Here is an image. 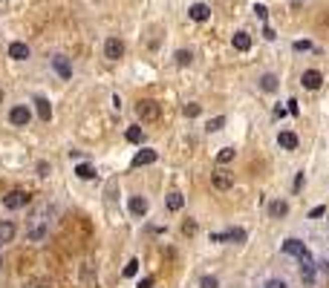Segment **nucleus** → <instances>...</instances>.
<instances>
[{
	"label": "nucleus",
	"mask_w": 329,
	"mask_h": 288,
	"mask_svg": "<svg viewBox=\"0 0 329 288\" xmlns=\"http://www.w3.org/2000/svg\"><path fill=\"white\" fill-rule=\"evenodd\" d=\"M136 110H139V115L144 118V121H156L159 115H162V110H159V104L150 101V98H144V101L136 104Z\"/></svg>",
	"instance_id": "f257e3e1"
},
{
	"label": "nucleus",
	"mask_w": 329,
	"mask_h": 288,
	"mask_svg": "<svg viewBox=\"0 0 329 288\" xmlns=\"http://www.w3.org/2000/svg\"><path fill=\"white\" fill-rule=\"evenodd\" d=\"M300 274H303L306 285H312V282H315V259H312V253H309V251L300 253Z\"/></svg>",
	"instance_id": "f03ea898"
},
{
	"label": "nucleus",
	"mask_w": 329,
	"mask_h": 288,
	"mask_svg": "<svg viewBox=\"0 0 329 288\" xmlns=\"http://www.w3.org/2000/svg\"><path fill=\"white\" fill-rule=\"evenodd\" d=\"M104 55L110 58V61L124 58V44H121L118 38H107V41H104Z\"/></svg>",
	"instance_id": "7ed1b4c3"
},
{
	"label": "nucleus",
	"mask_w": 329,
	"mask_h": 288,
	"mask_svg": "<svg viewBox=\"0 0 329 288\" xmlns=\"http://www.w3.org/2000/svg\"><path fill=\"white\" fill-rule=\"evenodd\" d=\"M211 184L217 187V190H231V187H234V176H231L228 170H217L211 176Z\"/></svg>",
	"instance_id": "20e7f679"
},
{
	"label": "nucleus",
	"mask_w": 329,
	"mask_h": 288,
	"mask_svg": "<svg viewBox=\"0 0 329 288\" xmlns=\"http://www.w3.org/2000/svg\"><path fill=\"white\" fill-rule=\"evenodd\" d=\"M246 236H248V233H246L243 228H228L225 233H214L211 239H214V242H223V239H231V242H246Z\"/></svg>",
	"instance_id": "39448f33"
},
{
	"label": "nucleus",
	"mask_w": 329,
	"mask_h": 288,
	"mask_svg": "<svg viewBox=\"0 0 329 288\" xmlns=\"http://www.w3.org/2000/svg\"><path fill=\"white\" fill-rule=\"evenodd\" d=\"M52 69H55V72H58L64 81L72 78V67H70V61H67L64 55H55V58H52Z\"/></svg>",
	"instance_id": "423d86ee"
},
{
	"label": "nucleus",
	"mask_w": 329,
	"mask_h": 288,
	"mask_svg": "<svg viewBox=\"0 0 329 288\" xmlns=\"http://www.w3.org/2000/svg\"><path fill=\"white\" fill-rule=\"evenodd\" d=\"M26 202H29V196H26L24 190H12V193L3 196V205L9 207V210H12V207H24Z\"/></svg>",
	"instance_id": "0eeeda50"
},
{
	"label": "nucleus",
	"mask_w": 329,
	"mask_h": 288,
	"mask_svg": "<svg viewBox=\"0 0 329 288\" xmlns=\"http://www.w3.org/2000/svg\"><path fill=\"white\" fill-rule=\"evenodd\" d=\"M9 121H12V124H18V127L29 124V121H32V113H29V107H15L12 113H9Z\"/></svg>",
	"instance_id": "6e6552de"
},
{
	"label": "nucleus",
	"mask_w": 329,
	"mask_h": 288,
	"mask_svg": "<svg viewBox=\"0 0 329 288\" xmlns=\"http://www.w3.org/2000/svg\"><path fill=\"white\" fill-rule=\"evenodd\" d=\"M303 87L306 90H317V87H320V84H323V75H320V72H317V69H306L303 72Z\"/></svg>",
	"instance_id": "1a4fd4ad"
},
{
	"label": "nucleus",
	"mask_w": 329,
	"mask_h": 288,
	"mask_svg": "<svg viewBox=\"0 0 329 288\" xmlns=\"http://www.w3.org/2000/svg\"><path fill=\"white\" fill-rule=\"evenodd\" d=\"M156 161V150H139L133 156V167H144V164H153Z\"/></svg>",
	"instance_id": "9d476101"
},
{
	"label": "nucleus",
	"mask_w": 329,
	"mask_h": 288,
	"mask_svg": "<svg viewBox=\"0 0 329 288\" xmlns=\"http://www.w3.org/2000/svg\"><path fill=\"white\" fill-rule=\"evenodd\" d=\"M231 44H234L237 52H248V49H251V38H248V32H237L234 38H231Z\"/></svg>",
	"instance_id": "9b49d317"
},
{
	"label": "nucleus",
	"mask_w": 329,
	"mask_h": 288,
	"mask_svg": "<svg viewBox=\"0 0 329 288\" xmlns=\"http://www.w3.org/2000/svg\"><path fill=\"white\" fill-rule=\"evenodd\" d=\"M277 144H280L283 150H294L297 147V136H294L292 130H283L280 136H277Z\"/></svg>",
	"instance_id": "f8f14e48"
},
{
	"label": "nucleus",
	"mask_w": 329,
	"mask_h": 288,
	"mask_svg": "<svg viewBox=\"0 0 329 288\" xmlns=\"http://www.w3.org/2000/svg\"><path fill=\"white\" fill-rule=\"evenodd\" d=\"M9 58H15V61H26V58H29V46L21 44V41H18V44H9Z\"/></svg>",
	"instance_id": "ddd939ff"
},
{
	"label": "nucleus",
	"mask_w": 329,
	"mask_h": 288,
	"mask_svg": "<svg viewBox=\"0 0 329 288\" xmlns=\"http://www.w3.org/2000/svg\"><path fill=\"white\" fill-rule=\"evenodd\" d=\"M211 18V9L205 3H194L191 6V21H208Z\"/></svg>",
	"instance_id": "4468645a"
},
{
	"label": "nucleus",
	"mask_w": 329,
	"mask_h": 288,
	"mask_svg": "<svg viewBox=\"0 0 329 288\" xmlns=\"http://www.w3.org/2000/svg\"><path fill=\"white\" fill-rule=\"evenodd\" d=\"M35 107H38L41 121H49V118H52V107H49V101L44 98V95H38V98H35Z\"/></svg>",
	"instance_id": "2eb2a0df"
},
{
	"label": "nucleus",
	"mask_w": 329,
	"mask_h": 288,
	"mask_svg": "<svg viewBox=\"0 0 329 288\" xmlns=\"http://www.w3.org/2000/svg\"><path fill=\"white\" fill-rule=\"evenodd\" d=\"M283 251H286V253H294V256H300V253L306 251V245H303L300 239H286V242H283Z\"/></svg>",
	"instance_id": "dca6fc26"
},
{
	"label": "nucleus",
	"mask_w": 329,
	"mask_h": 288,
	"mask_svg": "<svg viewBox=\"0 0 329 288\" xmlns=\"http://www.w3.org/2000/svg\"><path fill=\"white\" fill-rule=\"evenodd\" d=\"M286 213H289V205H286V202H271L269 205V216L271 219H283Z\"/></svg>",
	"instance_id": "f3484780"
},
{
	"label": "nucleus",
	"mask_w": 329,
	"mask_h": 288,
	"mask_svg": "<svg viewBox=\"0 0 329 288\" xmlns=\"http://www.w3.org/2000/svg\"><path fill=\"white\" fill-rule=\"evenodd\" d=\"M130 210H133L136 216H144V213H147V202H144L141 196H133V199H130Z\"/></svg>",
	"instance_id": "a211bd4d"
},
{
	"label": "nucleus",
	"mask_w": 329,
	"mask_h": 288,
	"mask_svg": "<svg viewBox=\"0 0 329 288\" xmlns=\"http://www.w3.org/2000/svg\"><path fill=\"white\" fill-rule=\"evenodd\" d=\"M164 205H168V210H179V207L185 205V196H182V193H168Z\"/></svg>",
	"instance_id": "6ab92c4d"
},
{
	"label": "nucleus",
	"mask_w": 329,
	"mask_h": 288,
	"mask_svg": "<svg viewBox=\"0 0 329 288\" xmlns=\"http://www.w3.org/2000/svg\"><path fill=\"white\" fill-rule=\"evenodd\" d=\"M15 239V225L12 222H0V242H12Z\"/></svg>",
	"instance_id": "aec40b11"
},
{
	"label": "nucleus",
	"mask_w": 329,
	"mask_h": 288,
	"mask_svg": "<svg viewBox=\"0 0 329 288\" xmlns=\"http://www.w3.org/2000/svg\"><path fill=\"white\" fill-rule=\"evenodd\" d=\"M75 176H78V179H93L95 176L93 164H78V167H75Z\"/></svg>",
	"instance_id": "412c9836"
},
{
	"label": "nucleus",
	"mask_w": 329,
	"mask_h": 288,
	"mask_svg": "<svg viewBox=\"0 0 329 288\" xmlns=\"http://www.w3.org/2000/svg\"><path fill=\"white\" fill-rule=\"evenodd\" d=\"M260 87H263L266 92H274V90H277V78H274V75H263Z\"/></svg>",
	"instance_id": "4be33fe9"
},
{
	"label": "nucleus",
	"mask_w": 329,
	"mask_h": 288,
	"mask_svg": "<svg viewBox=\"0 0 329 288\" xmlns=\"http://www.w3.org/2000/svg\"><path fill=\"white\" fill-rule=\"evenodd\" d=\"M231 159H234V150H231V147H225V150L217 153V164H228Z\"/></svg>",
	"instance_id": "5701e85b"
},
{
	"label": "nucleus",
	"mask_w": 329,
	"mask_h": 288,
	"mask_svg": "<svg viewBox=\"0 0 329 288\" xmlns=\"http://www.w3.org/2000/svg\"><path fill=\"white\" fill-rule=\"evenodd\" d=\"M141 138H144V133H141V127H130V130H127V141H133V144H139Z\"/></svg>",
	"instance_id": "b1692460"
},
{
	"label": "nucleus",
	"mask_w": 329,
	"mask_h": 288,
	"mask_svg": "<svg viewBox=\"0 0 329 288\" xmlns=\"http://www.w3.org/2000/svg\"><path fill=\"white\" fill-rule=\"evenodd\" d=\"M191 58H194V55H191L188 49H179V52H177V64H179V67H188Z\"/></svg>",
	"instance_id": "393cba45"
},
{
	"label": "nucleus",
	"mask_w": 329,
	"mask_h": 288,
	"mask_svg": "<svg viewBox=\"0 0 329 288\" xmlns=\"http://www.w3.org/2000/svg\"><path fill=\"white\" fill-rule=\"evenodd\" d=\"M223 124H225L223 115H220V118H211V121H208V133H217V130H223Z\"/></svg>",
	"instance_id": "a878e982"
},
{
	"label": "nucleus",
	"mask_w": 329,
	"mask_h": 288,
	"mask_svg": "<svg viewBox=\"0 0 329 288\" xmlns=\"http://www.w3.org/2000/svg\"><path fill=\"white\" fill-rule=\"evenodd\" d=\"M200 113H202L200 104H188V107H185V115H188V118H197Z\"/></svg>",
	"instance_id": "bb28decb"
},
{
	"label": "nucleus",
	"mask_w": 329,
	"mask_h": 288,
	"mask_svg": "<svg viewBox=\"0 0 329 288\" xmlns=\"http://www.w3.org/2000/svg\"><path fill=\"white\" fill-rule=\"evenodd\" d=\"M200 285H202V288H220V282H217V276L208 274V276H202V282H200Z\"/></svg>",
	"instance_id": "cd10ccee"
},
{
	"label": "nucleus",
	"mask_w": 329,
	"mask_h": 288,
	"mask_svg": "<svg viewBox=\"0 0 329 288\" xmlns=\"http://www.w3.org/2000/svg\"><path fill=\"white\" fill-rule=\"evenodd\" d=\"M136 271H139V262H136V259H130V262L124 265V276H133Z\"/></svg>",
	"instance_id": "c85d7f7f"
},
{
	"label": "nucleus",
	"mask_w": 329,
	"mask_h": 288,
	"mask_svg": "<svg viewBox=\"0 0 329 288\" xmlns=\"http://www.w3.org/2000/svg\"><path fill=\"white\" fill-rule=\"evenodd\" d=\"M254 15H257L260 21H266V15H269V12H266V6H263V3H257V6H254Z\"/></svg>",
	"instance_id": "c756f323"
},
{
	"label": "nucleus",
	"mask_w": 329,
	"mask_h": 288,
	"mask_svg": "<svg viewBox=\"0 0 329 288\" xmlns=\"http://www.w3.org/2000/svg\"><path fill=\"white\" fill-rule=\"evenodd\" d=\"M294 49H297V52H306V49H312V44H309V41H297Z\"/></svg>",
	"instance_id": "7c9ffc66"
},
{
	"label": "nucleus",
	"mask_w": 329,
	"mask_h": 288,
	"mask_svg": "<svg viewBox=\"0 0 329 288\" xmlns=\"http://www.w3.org/2000/svg\"><path fill=\"white\" fill-rule=\"evenodd\" d=\"M182 230H185L188 236H191V233H197V222H191V219H188V222H185V228H182Z\"/></svg>",
	"instance_id": "2f4dec72"
},
{
	"label": "nucleus",
	"mask_w": 329,
	"mask_h": 288,
	"mask_svg": "<svg viewBox=\"0 0 329 288\" xmlns=\"http://www.w3.org/2000/svg\"><path fill=\"white\" fill-rule=\"evenodd\" d=\"M266 288H286V282H283V279H269Z\"/></svg>",
	"instance_id": "473e14b6"
},
{
	"label": "nucleus",
	"mask_w": 329,
	"mask_h": 288,
	"mask_svg": "<svg viewBox=\"0 0 329 288\" xmlns=\"http://www.w3.org/2000/svg\"><path fill=\"white\" fill-rule=\"evenodd\" d=\"M263 38H266V41H274L277 35H274V29H271V26H266V29H263Z\"/></svg>",
	"instance_id": "72a5a7b5"
},
{
	"label": "nucleus",
	"mask_w": 329,
	"mask_h": 288,
	"mask_svg": "<svg viewBox=\"0 0 329 288\" xmlns=\"http://www.w3.org/2000/svg\"><path fill=\"white\" fill-rule=\"evenodd\" d=\"M139 288H153V279H150V276H144V279L139 282Z\"/></svg>",
	"instance_id": "f704fd0d"
},
{
	"label": "nucleus",
	"mask_w": 329,
	"mask_h": 288,
	"mask_svg": "<svg viewBox=\"0 0 329 288\" xmlns=\"http://www.w3.org/2000/svg\"><path fill=\"white\" fill-rule=\"evenodd\" d=\"M286 104H289V113H292V115H297V101L292 98V101H286Z\"/></svg>",
	"instance_id": "c9c22d12"
},
{
	"label": "nucleus",
	"mask_w": 329,
	"mask_h": 288,
	"mask_svg": "<svg viewBox=\"0 0 329 288\" xmlns=\"http://www.w3.org/2000/svg\"><path fill=\"white\" fill-rule=\"evenodd\" d=\"M309 216H312V219H317V216H323V207L317 205V207H315V210H312V213H309Z\"/></svg>",
	"instance_id": "e433bc0d"
},
{
	"label": "nucleus",
	"mask_w": 329,
	"mask_h": 288,
	"mask_svg": "<svg viewBox=\"0 0 329 288\" xmlns=\"http://www.w3.org/2000/svg\"><path fill=\"white\" fill-rule=\"evenodd\" d=\"M0 98H3V92H0Z\"/></svg>",
	"instance_id": "4c0bfd02"
}]
</instances>
